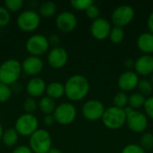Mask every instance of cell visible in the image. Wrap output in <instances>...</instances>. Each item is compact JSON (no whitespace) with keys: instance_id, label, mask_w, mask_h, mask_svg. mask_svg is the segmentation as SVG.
<instances>
[{"instance_id":"1","label":"cell","mask_w":153,"mask_h":153,"mask_svg":"<svg viewBox=\"0 0 153 153\" xmlns=\"http://www.w3.org/2000/svg\"><path fill=\"white\" fill-rule=\"evenodd\" d=\"M65 85V96L71 101H80L89 93L90 82L82 74H74L70 76Z\"/></svg>"},{"instance_id":"2","label":"cell","mask_w":153,"mask_h":153,"mask_svg":"<svg viewBox=\"0 0 153 153\" xmlns=\"http://www.w3.org/2000/svg\"><path fill=\"white\" fill-rule=\"evenodd\" d=\"M22 73L20 61L14 58L7 59L0 65V83L11 86L18 82Z\"/></svg>"},{"instance_id":"3","label":"cell","mask_w":153,"mask_h":153,"mask_svg":"<svg viewBox=\"0 0 153 153\" xmlns=\"http://www.w3.org/2000/svg\"><path fill=\"white\" fill-rule=\"evenodd\" d=\"M33 153H47L52 148L51 134L44 129H38L29 137V145Z\"/></svg>"},{"instance_id":"4","label":"cell","mask_w":153,"mask_h":153,"mask_svg":"<svg viewBox=\"0 0 153 153\" xmlns=\"http://www.w3.org/2000/svg\"><path fill=\"white\" fill-rule=\"evenodd\" d=\"M101 120L107 128L117 130L121 128L126 123V115L123 108H118L113 106L105 109Z\"/></svg>"},{"instance_id":"5","label":"cell","mask_w":153,"mask_h":153,"mask_svg":"<svg viewBox=\"0 0 153 153\" xmlns=\"http://www.w3.org/2000/svg\"><path fill=\"white\" fill-rule=\"evenodd\" d=\"M40 21L41 17L37 11L28 9L19 13L16 19V23L21 30L24 32H32L39 28Z\"/></svg>"},{"instance_id":"6","label":"cell","mask_w":153,"mask_h":153,"mask_svg":"<svg viewBox=\"0 0 153 153\" xmlns=\"http://www.w3.org/2000/svg\"><path fill=\"white\" fill-rule=\"evenodd\" d=\"M14 129L19 135L30 137L39 129V120L35 115L24 113L16 119Z\"/></svg>"},{"instance_id":"7","label":"cell","mask_w":153,"mask_h":153,"mask_svg":"<svg viewBox=\"0 0 153 153\" xmlns=\"http://www.w3.org/2000/svg\"><path fill=\"white\" fill-rule=\"evenodd\" d=\"M49 41L48 38L42 34H34L30 36L25 43L26 51L30 56L40 57L42 55L46 54L49 50Z\"/></svg>"},{"instance_id":"8","label":"cell","mask_w":153,"mask_h":153,"mask_svg":"<svg viewBox=\"0 0 153 153\" xmlns=\"http://www.w3.org/2000/svg\"><path fill=\"white\" fill-rule=\"evenodd\" d=\"M53 115L57 124L61 126H68L75 120L77 110L72 102H63L56 107Z\"/></svg>"},{"instance_id":"9","label":"cell","mask_w":153,"mask_h":153,"mask_svg":"<svg viewBox=\"0 0 153 153\" xmlns=\"http://www.w3.org/2000/svg\"><path fill=\"white\" fill-rule=\"evenodd\" d=\"M134 18V10L129 4H121L117 6L111 14L112 22L117 27L123 28L128 25Z\"/></svg>"},{"instance_id":"10","label":"cell","mask_w":153,"mask_h":153,"mask_svg":"<svg viewBox=\"0 0 153 153\" xmlns=\"http://www.w3.org/2000/svg\"><path fill=\"white\" fill-rule=\"evenodd\" d=\"M104 104L99 100H90L86 101L82 108L83 117L89 121H97L102 118L105 112Z\"/></svg>"},{"instance_id":"11","label":"cell","mask_w":153,"mask_h":153,"mask_svg":"<svg viewBox=\"0 0 153 153\" xmlns=\"http://www.w3.org/2000/svg\"><path fill=\"white\" fill-rule=\"evenodd\" d=\"M128 128L134 133H143L148 127L147 116L138 110L133 109L126 115V123Z\"/></svg>"},{"instance_id":"12","label":"cell","mask_w":153,"mask_h":153,"mask_svg":"<svg viewBox=\"0 0 153 153\" xmlns=\"http://www.w3.org/2000/svg\"><path fill=\"white\" fill-rule=\"evenodd\" d=\"M47 61L50 67L54 69H61L68 61V53L63 47L59 46L52 48L48 53Z\"/></svg>"},{"instance_id":"13","label":"cell","mask_w":153,"mask_h":153,"mask_svg":"<svg viewBox=\"0 0 153 153\" xmlns=\"http://www.w3.org/2000/svg\"><path fill=\"white\" fill-rule=\"evenodd\" d=\"M77 17L72 12L64 11L56 17V26L62 32H71L77 26Z\"/></svg>"},{"instance_id":"14","label":"cell","mask_w":153,"mask_h":153,"mask_svg":"<svg viewBox=\"0 0 153 153\" xmlns=\"http://www.w3.org/2000/svg\"><path fill=\"white\" fill-rule=\"evenodd\" d=\"M111 29L110 22L107 19L100 17L92 21L90 27V31L94 39L98 40H103L108 38Z\"/></svg>"},{"instance_id":"15","label":"cell","mask_w":153,"mask_h":153,"mask_svg":"<svg viewBox=\"0 0 153 153\" xmlns=\"http://www.w3.org/2000/svg\"><path fill=\"white\" fill-rule=\"evenodd\" d=\"M44 68V62L39 56H29L22 63V69L27 75L36 77L39 74Z\"/></svg>"},{"instance_id":"16","label":"cell","mask_w":153,"mask_h":153,"mask_svg":"<svg viewBox=\"0 0 153 153\" xmlns=\"http://www.w3.org/2000/svg\"><path fill=\"white\" fill-rule=\"evenodd\" d=\"M139 75L133 71H126L120 74L117 80V84L122 91H131L137 88L139 83Z\"/></svg>"},{"instance_id":"17","label":"cell","mask_w":153,"mask_h":153,"mask_svg":"<svg viewBox=\"0 0 153 153\" xmlns=\"http://www.w3.org/2000/svg\"><path fill=\"white\" fill-rule=\"evenodd\" d=\"M46 87L47 83L45 81L40 77H32L29 80V82L26 84V92L27 94L31 98H39L41 97L46 92Z\"/></svg>"},{"instance_id":"18","label":"cell","mask_w":153,"mask_h":153,"mask_svg":"<svg viewBox=\"0 0 153 153\" xmlns=\"http://www.w3.org/2000/svg\"><path fill=\"white\" fill-rule=\"evenodd\" d=\"M135 73L138 75L147 76L153 73V56L152 55H143L139 56L134 64Z\"/></svg>"},{"instance_id":"19","label":"cell","mask_w":153,"mask_h":153,"mask_svg":"<svg viewBox=\"0 0 153 153\" xmlns=\"http://www.w3.org/2000/svg\"><path fill=\"white\" fill-rule=\"evenodd\" d=\"M137 48L145 55L153 53V34L151 32H143L137 38Z\"/></svg>"},{"instance_id":"20","label":"cell","mask_w":153,"mask_h":153,"mask_svg":"<svg viewBox=\"0 0 153 153\" xmlns=\"http://www.w3.org/2000/svg\"><path fill=\"white\" fill-rule=\"evenodd\" d=\"M48 98L56 100L65 96V85L60 82H52L47 84L46 92Z\"/></svg>"},{"instance_id":"21","label":"cell","mask_w":153,"mask_h":153,"mask_svg":"<svg viewBox=\"0 0 153 153\" xmlns=\"http://www.w3.org/2000/svg\"><path fill=\"white\" fill-rule=\"evenodd\" d=\"M56 102L54 100L48 98V96H44L40 98L38 102V108L40 110L41 113L46 115H52L56 109Z\"/></svg>"},{"instance_id":"22","label":"cell","mask_w":153,"mask_h":153,"mask_svg":"<svg viewBox=\"0 0 153 153\" xmlns=\"http://www.w3.org/2000/svg\"><path fill=\"white\" fill-rule=\"evenodd\" d=\"M56 12H57L56 4L52 1H46L39 5L38 13L40 15V17L50 18L55 16L56 14Z\"/></svg>"},{"instance_id":"23","label":"cell","mask_w":153,"mask_h":153,"mask_svg":"<svg viewBox=\"0 0 153 153\" xmlns=\"http://www.w3.org/2000/svg\"><path fill=\"white\" fill-rule=\"evenodd\" d=\"M19 134L16 132L14 128H8L7 130L4 131L3 137H2V143H4V146L6 147H14L18 141H19Z\"/></svg>"},{"instance_id":"24","label":"cell","mask_w":153,"mask_h":153,"mask_svg":"<svg viewBox=\"0 0 153 153\" xmlns=\"http://www.w3.org/2000/svg\"><path fill=\"white\" fill-rule=\"evenodd\" d=\"M146 100V97L138 93H134L128 97V107L132 108L134 110L139 109L140 108L144 106Z\"/></svg>"},{"instance_id":"25","label":"cell","mask_w":153,"mask_h":153,"mask_svg":"<svg viewBox=\"0 0 153 153\" xmlns=\"http://www.w3.org/2000/svg\"><path fill=\"white\" fill-rule=\"evenodd\" d=\"M137 88L139 90V93L143 95L144 97L151 96V94L153 91V84L150 80H147V79L140 80L137 85Z\"/></svg>"},{"instance_id":"26","label":"cell","mask_w":153,"mask_h":153,"mask_svg":"<svg viewBox=\"0 0 153 153\" xmlns=\"http://www.w3.org/2000/svg\"><path fill=\"white\" fill-rule=\"evenodd\" d=\"M108 38L114 44H119L125 39V30L123 28L115 26L111 29Z\"/></svg>"},{"instance_id":"27","label":"cell","mask_w":153,"mask_h":153,"mask_svg":"<svg viewBox=\"0 0 153 153\" xmlns=\"http://www.w3.org/2000/svg\"><path fill=\"white\" fill-rule=\"evenodd\" d=\"M114 107H117L118 108H125L128 106V96L124 91L117 92L113 99Z\"/></svg>"},{"instance_id":"28","label":"cell","mask_w":153,"mask_h":153,"mask_svg":"<svg viewBox=\"0 0 153 153\" xmlns=\"http://www.w3.org/2000/svg\"><path fill=\"white\" fill-rule=\"evenodd\" d=\"M23 109L27 114H33L38 109V102L34 98L28 97L23 101Z\"/></svg>"},{"instance_id":"29","label":"cell","mask_w":153,"mask_h":153,"mask_svg":"<svg viewBox=\"0 0 153 153\" xmlns=\"http://www.w3.org/2000/svg\"><path fill=\"white\" fill-rule=\"evenodd\" d=\"M4 6L11 13L19 12L23 6L22 0H5L4 2Z\"/></svg>"},{"instance_id":"30","label":"cell","mask_w":153,"mask_h":153,"mask_svg":"<svg viewBox=\"0 0 153 153\" xmlns=\"http://www.w3.org/2000/svg\"><path fill=\"white\" fill-rule=\"evenodd\" d=\"M145 152L153 148V134L152 133H144L141 138V145Z\"/></svg>"},{"instance_id":"31","label":"cell","mask_w":153,"mask_h":153,"mask_svg":"<svg viewBox=\"0 0 153 153\" xmlns=\"http://www.w3.org/2000/svg\"><path fill=\"white\" fill-rule=\"evenodd\" d=\"M13 91L9 85L0 83V103L7 102L12 97Z\"/></svg>"},{"instance_id":"32","label":"cell","mask_w":153,"mask_h":153,"mask_svg":"<svg viewBox=\"0 0 153 153\" xmlns=\"http://www.w3.org/2000/svg\"><path fill=\"white\" fill-rule=\"evenodd\" d=\"M93 3L91 0H73L70 2L73 8L77 11H86Z\"/></svg>"},{"instance_id":"33","label":"cell","mask_w":153,"mask_h":153,"mask_svg":"<svg viewBox=\"0 0 153 153\" xmlns=\"http://www.w3.org/2000/svg\"><path fill=\"white\" fill-rule=\"evenodd\" d=\"M11 22L10 12L4 7L0 5V28L7 26Z\"/></svg>"},{"instance_id":"34","label":"cell","mask_w":153,"mask_h":153,"mask_svg":"<svg viewBox=\"0 0 153 153\" xmlns=\"http://www.w3.org/2000/svg\"><path fill=\"white\" fill-rule=\"evenodd\" d=\"M85 13H86V16L89 18V19H91L92 21L100 18V9L98 5H96L94 3L90 6L88 7V9L85 11Z\"/></svg>"},{"instance_id":"35","label":"cell","mask_w":153,"mask_h":153,"mask_svg":"<svg viewBox=\"0 0 153 153\" xmlns=\"http://www.w3.org/2000/svg\"><path fill=\"white\" fill-rule=\"evenodd\" d=\"M121 153H146V152L139 144L130 143L123 148Z\"/></svg>"},{"instance_id":"36","label":"cell","mask_w":153,"mask_h":153,"mask_svg":"<svg viewBox=\"0 0 153 153\" xmlns=\"http://www.w3.org/2000/svg\"><path fill=\"white\" fill-rule=\"evenodd\" d=\"M143 108L146 115L153 120V96H151L146 99Z\"/></svg>"},{"instance_id":"37","label":"cell","mask_w":153,"mask_h":153,"mask_svg":"<svg viewBox=\"0 0 153 153\" xmlns=\"http://www.w3.org/2000/svg\"><path fill=\"white\" fill-rule=\"evenodd\" d=\"M48 41H49V44L51 46H53V48H56V47H59V44L61 42V39H60L59 35L52 34L48 38Z\"/></svg>"},{"instance_id":"38","label":"cell","mask_w":153,"mask_h":153,"mask_svg":"<svg viewBox=\"0 0 153 153\" xmlns=\"http://www.w3.org/2000/svg\"><path fill=\"white\" fill-rule=\"evenodd\" d=\"M12 153H33L28 145H20L14 148Z\"/></svg>"},{"instance_id":"39","label":"cell","mask_w":153,"mask_h":153,"mask_svg":"<svg viewBox=\"0 0 153 153\" xmlns=\"http://www.w3.org/2000/svg\"><path fill=\"white\" fill-rule=\"evenodd\" d=\"M43 123L47 126H52L56 122L54 115L52 114V115H46L43 118Z\"/></svg>"},{"instance_id":"40","label":"cell","mask_w":153,"mask_h":153,"mask_svg":"<svg viewBox=\"0 0 153 153\" xmlns=\"http://www.w3.org/2000/svg\"><path fill=\"white\" fill-rule=\"evenodd\" d=\"M147 25L148 28L150 30V32L153 34V12L151 13V14L148 17V21H147Z\"/></svg>"},{"instance_id":"41","label":"cell","mask_w":153,"mask_h":153,"mask_svg":"<svg viewBox=\"0 0 153 153\" xmlns=\"http://www.w3.org/2000/svg\"><path fill=\"white\" fill-rule=\"evenodd\" d=\"M47 153H63L62 152V151L60 150V149H57V148H51L48 152Z\"/></svg>"},{"instance_id":"42","label":"cell","mask_w":153,"mask_h":153,"mask_svg":"<svg viewBox=\"0 0 153 153\" xmlns=\"http://www.w3.org/2000/svg\"><path fill=\"white\" fill-rule=\"evenodd\" d=\"M4 128H3V126H2V125L0 124V141L2 140V137H3V134H4Z\"/></svg>"},{"instance_id":"43","label":"cell","mask_w":153,"mask_h":153,"mask_svg":"<svg viewBox=\"0 0 153 153\" xmlns=\"http://www.w3.org/2000/svg\"><path fill=\"white\" fill-rule=\"evenodd\" d=\"M151 82H152V83L153 84V73L151 74V80H150Z\"/></svg>"},{"instance_id":"44","label":"cell","mask_w":153,"mask_h":153,"mask_svg":"<svg viewBox=\"0 0 153 153\" xmlns=\"http://www.w3.org/2000/svg\"><path fill=\"white\" fill-rule=\"evenodd\" d=\"M0 39H1V33H0Z\"/></svg>"}]
</instances>
